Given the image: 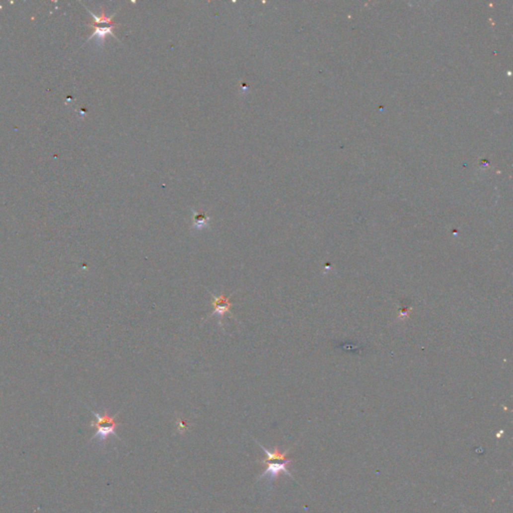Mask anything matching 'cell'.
Wrapping results in <instances>:
<instances>
[{"instance_id":"obj_1","label":"cell","mask_w":513,"mask_h":513,"mask_svg":"<svg viewBox=\"0 0 513 513\" xmlns=\"http://www.w3.org/2000/svg\"><path fill=\"white\" fill-rule=\"evenodd\" d=\"M90 411L93 414L95 420L91 421L89 426L96 429L94 435L90 438V440L98 439L99 443L104 444L109 436H115L120 439V437L116 433L117 427L121 425V423L116 421L118 414L115 416H110L107 411H104L103 413H98L93 410Z\"/></svg>"},{"instance_id":"obj_2","label":"cell","mask_w":513,"mask_h":513,"mask_svg":"<svg viewBox=\"0 0 513 513\" xmlns=\"http://www.w3.org/2000/svg\"><path fill=\"white\" fill-rule=\"evenodd\" d=\"M211 295H212V306H213L214 310L210 314L209 317H212L213 315H218L219 324L221 326L222 318L226 313H229L233 317V314L231 313V308L233 307V303L230 301L231 296L226 297V296H224V294H220V296H217L213 293H211Z\"/></svg>"},{"instance_id":"obj_3","label":"cell","mask_w":513,"mask_h":513,"mask_svg":"<svg viewBox=\"0 0 513 513\" xmlns=\"http://www.w3.org/2000/svg\"><path fill=\"white\" fill-rule=\"evenodd\" d=\"M87 26H88V27L93 28V32H92V33H91V35L87 38V40H86V42H85V43H87L88 41H90L93 37H96V39H97V40H96L97 44H98L99 46H102V45H103V43H104V41H105V37H106L107 35H111V36L115 37L117 40H119V39H118V37H117V35H116L115 33H113V29H115L116 27H118V26H119V25H117V24L107 25V26H99V25H94V24L88 23V24H87ZM85 43H84V44H85Z\"/></svg>"},{"instance_id":"obj_4","label":"cell","mask_w":513,"mask_h":513,"mask_svg":"<svg viewBox=\"0 0 513 513\" xmlns=\"http://www.w3.org/2000/svg\"><path fill=\"white\" fill-rule=\"evenodd\" d=\"M289 463L287 462H278V463H266V470L264 471V473H262L259 477V479L265 477V476H268L270 480H274L275 478H278L280 474L284 473V474H287L289 476H292L290 471L288 470L287 466H288Z\"/></svg>"},{"instance_id":"obj_5","label":"cell","mask_w":513,"mask_h":513,"mask_svg":"<svg viewBox=\"0 0 513 513\" xmlns=\"http://www.w3.org/2000/svg\"><path fill=\"white\" fill-rule=\"evenodd\" d=\"M210 220V217L203 212H193V227L198 231L209 226Z\"/></svg>"},{"instance_id":"obj_6","label":"cell","mask_w":513,"mask_h":513,"mask_svg":"<svg viewBox=\"0 0 513 513\" xmlns=\"http://www.w3.org/2000/svg\"><path fill=\"white\" fill-rule=\"evenodd\" d=\"M85 7V6H84ZM85 9L90 13V15L92 16L93 18V22H91V24H95V25H101V24H108V25H113L116 24L115 22L112 21V19L115 18V15L117 13H113L111 16H106L105 15V12H104V9L101 8V12H100V15H96L94 13H92L88 8L85 7Z\"/></svg>"}]
</instances>
